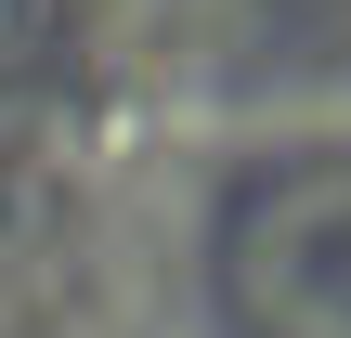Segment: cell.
<instances>
[{
    "label": "cell",
    "instance_id": "6da1fadb",
    "mask_svg": "<svg viewBox=\"0 0 351 338\" xmlns=\"http://www.w3.org/2000/svg\"><path fill=\"white\" fill-rule=\"evenodd\" d=\"M234 300L261 338H351V169H300L234 221Z\"/></svg>",
    "mask_w": 351,
    "mask_h": 338
}]
</instances>
